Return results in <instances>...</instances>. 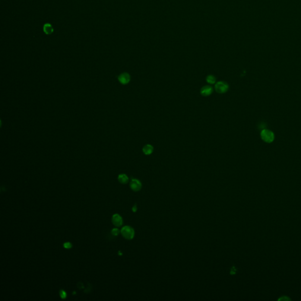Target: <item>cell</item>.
Listing matches in <instances>:
<instances>
[{"mask_svg":"<svg viewBox=\"0 0 301 301\" xmlns=\"http://www.w3.org/2000/svg\"><path fill=\"white\" fill-rule=\"evenodd\" d=\"M153 151L154 147L151 144H147L142 148V152L146 155H149L152 154Z\"/></svg>","mask_w":301,"mask_h":301,"instance_id":"ba28073f","label":"cell"},{"mask_svg":"<svg viewBox=\"0 0 301 301\" xmlns=\"http://www.w3.org/2000/svg\"><path fill=\"white\" fill-rule=\"evenodd\" d=\"M121 233L122 237L127 240H132L135 235V231L134 229L129 226L123 227L121 229Z\"/></svg>","mask_w":301,"mask_h":301,"instance_id":"6da1fadb","label":"cell"},{"mask_svg":"<svg viewBox=\"0 0 301 301\" xmlns=\"http://www.w3.org/2000/svg\"><path fill=\"white\" fill-rule=\"evenodd\" d=\"M206 82L209 84H215L216 83V78L215 76L212 75H209L206 78Z\"/></svg>","mask_w":301,"mask_h":301,"instance_id":"8fae6325","label":"cell"},{"mask_svg":"<svg viewBox=\"0 0 301 301\" xmlns=\"http://www.w3.org/2000/svg\"><path fill=\"white\" fill-rule=\"evenodd\" d=\"M118 181L122 184H126L129 181V178H128V176L125 174H120L118 175Z\"/></svg>","mask_w":301,"mask_h":301,"instance_id":"9c48e42d","label":"cell"},{"mask_svg":"<svg viewBox=\"0 0 301 301\" xmlns=\"http://www.w3.org/2000/svg\"><path fill=\"white\" fill-rule=\"evenodd\" d=\"M64 247L65 249H71L72 247V245L71 243L67 242H65L64 243Z\"/></svg>","mask_w":301,"mask_h":301,"instance_id":"4fadbf2b","label":"cell"},{"mask_svg":"<svg viewBox=\"0 0 301 301\" xmlns=\"http://www.w3.org/2000/svg\"><path fill=\"white\" fill-rule=\"evenodd\" d=\"M136 209H137V208H136V205H134V206H133V208H132V211L135 212H136Z\"/></svg>","mask_w":301,"mask_h":301,"instance_id":"9a60e30c","label":"cell"},{"mask_svg":"<svg viewBox=\"0 0 301 301\" xmlns=\"http://www.w3.org/2000/svg\"><path fill=\"white\" fill-rule=\"evenodd\" d=\"M120 230H119L118 229H117V228H114V229L112 230V231H111V234H112L113 235H114V236H117V235H119V234H120Z\"/></svg>","mask_w":301,"mask_h":301,"instance_id":"7c38bea8","label":"cell"},{"mask_svg":"<svg viewBox=\"0 0 301 301\" xmlns=\"http://www.w3.org/2000/svg\"><path fill=\"white\" fill-rule=\"evenodd\" d=\"M262 139L266 142H271L274 139V133L269 130L263 129L261 134Z\"/></svg>","mask_w":301,"mask_h":301,"instance_id":"3957f363","label":"cell"},{"mask_svg":"<svg viewBox=\"0 0 301 301\" xmlns=\"http://www.w3.org/2000/svg\"><path fill=\"white\" fill-rule=\"evenodd\" d=\"M129 186L131 189L135 192L139 191L142 188L141 182L137 179H132L130 182Z\"/></svg>","mask_w":301,"mask_h":301,"instance_id":"277c9868","label":"cell"},{"mask_svg":"<svg viewBox=\"0 0 301 301\" xmlns=\"http://www.w3.org/2000/svg\"><path fill=\"white\" fill-rule=\"evenodd\" d=\"M214 89L217 93L224 94L229 90L228 84L224 81H219L215 84Z\"/></svg>","mask_w":301,"mask_h":301,"instance_id":"7a4b0ae2","label":"cell"},{"mask_svg":"<svg viewBox=\"0 0 301 301\" xmlns=\"http://www.w3.org/2000/svg\"><path fill=\"white\" fill-rule=\"evenodd\" d=\"M112 223L115 227H120L123 224V220L122 217L119 214H114L112 217Z\"/></svg>","mask_w":301,"mask_h":301,"instance_id":"52a82bcc","label":"cell"},{"mask_svg":"<svg viewBox=\"0 0 301 301\" xmlns=\"http://www.w3.org/2000/svg\"><path fill=\"white\" fill-rule=\"evenodd\" d=\"M60 295L62 299H65L66 298V293L63 290H61L60 292Z\"/></svg>","mask_w":301,"mask_h":301,"instance_id":"5bb4252c","label":"cell"},{"mask_svg":"<svg viewBox=\"0 0 301 301\" xmlns=\"http://www.w3.org/2000/svg\"><path fill=\"white\" fill-rule=\"evenodd\" d=\"M44 31L47 34H50L53 32V28L50 24H46L44 26Z\"/></svg>","mask_w":301,"mask_h":301,"instance_id":"30bf717a","label":"cell"},{"mask_svg":"<svg viewBox=\"0 0 301 301\" xmlns=\"http://www.w3.org/2000/svg\"><path fill=\"white\" fill-rule=\"evenodd\" d=\"M118 79L121 84L126 85L131 81V76L127 72H123L118 77Z\"/></svg>","mask_w":301,"mask_h":301,"instance_id":"5b68a950","label":"cell"},{"mask_svg":"<svg viewBox=\"0 0 301 301\" xmlns=\"http://www.w3.org/2000/svg\"><path fill=\"white\" fill-rule=\"evenodd\" d=\"M214 88L212 87L209 85H205L202 87V88L200 90V93L201 95L204 97H208L212 94L213 92Z\"/></svg>","mask_w":301,"mask_h":301,"instance_id":"8992f818","label":"cell"}]
</instances>
